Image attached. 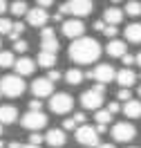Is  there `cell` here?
<instances>
[{"label":"cell","mask_w":141,"mask_h":148,"mask_svg":"<svg viewBox=\"0 0 141 148\" xmlns=\"http://www.w3.org/2000/svg\"><path fill=\"white\" fill-rule=\"evenodd\" d=\"M69 58L78 65H90L94 63L99 56H101V45L96 38H90V36H81V38H74L72 45L67 49Z\"/></svg>","instance_id":"1"},{"label":"cell","mask_w":141,"mask_h":148,"mask_svg":"<svg viewBox=\"0 0 141 148\" xmlns=\"http://www.w3.org/2000/svg\"><path fill=\"white\" fill-rule=\"evenodd\" d=\"M25 79L18 76V74H5L2 79H0V92L5 94V97H9V99H16L20 94L25 92Z\"/></svg>","instance_id":"2"},{"label":"cell","mask_w":141,"mask_h":148,"mask_svg":"<svg viewBox=\"0 0 141 148\" xmlns=\"http://www.w3.org/2000/svg\"><path fill=\"white\" fill-rule=\"evenodd\" d=\"M103 92H105V85L103 83H96L94 88L85 90L81 94V103H83L85 110H99L103 106Z\"/></svg>","instance_id":"3"},{"label":"cell","mask_w":141,"mask_h":148,"mask_svg":"<svg viewBox=\"0 0 141 148\" xmlns=\"http://www.w3.org/2000/svg\"><path fill=\"white\" fill-rule=\"evenodd\" d=\"M94 5L92 0H67L61 5V14H69V16H74V18H83L87 14H92Z\"/></svg>","instance_id":"4"},{"label":"cell","mask_w":141,"mask_h":148,"mask_svg":"<svg viewBox=\"0 0 141 148\" xmlns=\"http://www.w3.org/2000/svg\"><path fill=\"white\" fill-rule=\"evenodd\" d=\"M74 108V99L69 97L67 92H56L49 97V110L54 114H65Z\"/></svg>","instance_id":"5"},{"label":"cell","mask_w":141,"mask_h":148,"mask_svg":"<svg viewBox=\"0 0 141 148\" xmlns=\"http://www.w3.org/2000/svg\"><path fill=\"white\" fill-rule=\"evenodd\" d=\"M20 123H22V128H27L29 132H34V130H40L47 126V114L40 110H29L22 114V119H20Z\"/></svg>","instance_id":"6"},{"label":"cell","mask_w":141,"mask_h":148,"mask_svg":"<svg viewBox=\"0 0 141 148\" xmlns=\"http://www.w3.org/2000/svg\"><path fill=\"white\" fill-rule=\"evenodd\" d=\"M74 135H76V141L83 144V146H99V132L90 123H81L74 130Z\"/></svg>","instance_id":"7"},{"label":"cell","mask_w":141,"mask_h":148,"mask_svg":"<svg viewBox=\"0 0 141 148\" xmlns=\"http://www.w3.org/2000/svg\"><path fill=\"white\" fill-rule=\"evenodd\" d=\"M85 76H92L96 83H103V85H108L110 81H114L116 79V70H114L110 63H99L96 67H94L90 74H85Z\"/></svg>","instance_id":"8"},{"label":"cell","mask_w":141,"mask_h":148,"mask_svg":"<svg viewBox=\"0 0 141 148\" xmlns=\"http://www.w3.org/2000/svg\"><path fill=\"white\" fill-rule=\"evenodd\" d=\"M110 130H112L114 141H132L134 135H137V128L132 126L130 121H116Z\"/></svg>","instance_id":"9"},{"label":"cell","mask_w":141,"mask_h":148,"mask_svg":"<svg viewBox=\"0 0 141 148\" xmlns=\"http://www.w3.org/2000/svg\"><path fill=\"white\" fill-rule=\"evenodd\" d=\"M85 32V23L78 18H67L63 20V34L67 38H81Z\"/></svg>","instance_id":"10"},{"label":"cell","mask_w":141,"mask_h":148,"mask_svg":"<svg viewBox=\"0 0 141 148\" xmlns=\"http://www.w3.org/2000/svg\"><path fill=\"white\" fill-rule=\"evenodd\" d=\"M54 92V83L49 81V79H36L34 83H31V94L36 97V99H43V97H52Z\"/></svg>","instance_id":"11"},{"label":"cell","mask_w":141,"mask_h":148,"mask_svg":"<svg viewBox=\"0 0 141 148\" xmlns=\"http://www.w3.org/2000/svg\"><path fill=\"white\" fill-rule=\"evenodd\" d=\"M47 20H49V14H47V9H43V7H34V9L27 11V23L31 25V27H45Z\"/></svg>","instance_id":"12"},{"label":"cell","mask_w":141,"mask_h":148,"mask_svg":"<svg viewBox=\"0 0 141 148\" xmlns=\"http://www.w3.org/2000/svg\"><path fill=\"white\" fill-rule=\"evenodd\" d=\"M45 144L52 148H61L65 146V130L63 128H49L45 135Z\"/></svg>","instance_id":"13"},{"label":"cell","mask_w":141,"mask_h":148,"mask_svg":"<svg viewBox=\"0 0 141 148\" xmlns=\"http://www.w3.org/2000/svg\"><path fill=\"white\" fill-rule=\"evenodd\" d=\"M34 67H36V63H34L29 56H20L18 61L14 63V70H16L18 76H29V74L34 72Z\"/></svg>","instance_id":"14"},{"label":"cell","mask_w":141,"mask_h":148,"mask_svg":"<svg viewBox=\"0 0 141 148\" xmlns=\"http://www.w3.org/2000/svg\"><path fill=\"white\" fill-rule=\"evenodd\" d=\"M121 112L128 117V119H139L141 117V101H134V99L125 101L121 106Z\"/></svg>","instance_id":"15"},{"label":"cell","mask_w":141,"mask_h":148,"mask_svg":"<svg viewBox=\"0 0 141 148\" xmlns=\"http://www.w3.org/2000/svg\"><path fill=\"white\" fill-rule=\"evenodd\" d=\"M105 52H108V56L121 58V56L128 52V47H125V43H123V40H119V38H112V40L108 43V47H105Z\"/></svg>","instance_id":"16"},{"label":"cell","mask_w":141,"mask_h":148,"mask_svg":"<svg viewBox=\"0 0 141 148\" xmlns=\"http://www.w3.org/2000/svg\"><path fill=\"white\" fill-rule=\"evenodd\" d=\"M114 81H119V85H121V88H130V85L137 81V74L132 72L130 67H123V70H119V72H116V79H114Z\"/></svg>","instance_id":"17"},{"label":"cell","mask_w":141,"mask_h":148,"mask_svg":"<svg viewBox=\"0 0 141 148\" xmlns=\"http://www.w3.org/2000/svg\"><path fill=\"white\" fill-rule=\"evenodd\" d=\"M103 20L108 25H119L123 20V9H119V7H108V9L103 11Z\"/></svg>","instance_id":"18"},{"label":"cell","mask_w":141,"mask_h":148,"mask_svg":"<svg viewBox=\"0 0 141 148\" xmlns=\"http://www.w3.org/2000/svg\"><path fill=\"white\" fill-rule=\"evenodd\" d=\"M18 119V110L14 106H0V123H14Z\"/></svg>","instance_id":"19"},{"label":"cell","mask_w":141,"mask_h":148,"mask_svg":"<svg viewBox=\"0 0 141 148\" xmlns=\"http://www.w3.org/2000/svg\"><path fill=\"white\" fill-rule=\"evenodd\" d=\"M36 63L40 65V67H47V70H52V67L56 65V54H54V52H43V49H40V54H38Z\"/></svg>","instance_id":"20"},{"label":"cell","mask_w":141,"mask_h":148,"mask_svg":"<svg viewBox=\"0 0 141 148\" xmlns=\"http://www.w3.org/2000/svg\"><path fill=\"white\" fill-rule=\"evenodd\" d=\"M63 76H65V81L69 85H78V83H83V79H85V74L78 67H69L67 72H63Z\"/></svg>","instance_id":"21"},{"label":"cell","mask_w":141,"mask_h":148,"mask_svg":"<svg viewBox=\"0 0 141 148\" xmlns=\"http://www.w3.org/2000/svg\"><path fill=\"white\" fill-rule=\"evenodd\" d=\"M125 38L130 43H141V23H130L125 27Z\"/></svg>","instance_id":"22"},{"label":"cell","mask_w":141,"mask_h":148,"mask_svg":"<svg viewBox=\"0 0 141 148\" xmlns=\"http://www.w3.org/2000/svg\"><path fill=\"white\" fill-rule=\"evenodd\" d=\"M9 9H11L14 16H27L29 7H27V2H25V0H14V2L9 5Z\"/></svg>","instance_id":"23"},{"label":"cell","mask_w":141,"mask_h":148,"mask_svg":"<svg viewBox=\"0 0 141 148\" xmlns=\"http://www.w3.org/2000/svg\"><path fill=\"white\" fill-rule=\"evenodd\" d=\"M40 49H43V52H54V54H56L58 49H61V43H58V38H45V40H40Z\"/></svg>","instance_id":"24"},{"label":"cell","mask_w":141,"mask_h":148,"mask_svg":"<svg viewBox=\"0 0 141 148\" xmlns=\"http://www.w3.org/2000/svg\"><path fill=\"white\" fill-rule=\"evenodd\" d=\"M125 14H128V16H139L141 14V2L139 0H128V2H125Z\"/></svg>","instance_id":"25"},{"label":"cell","mask_w":141,"mask_h":148,"mask_svg":"<svg viewBox=\"0 0 141 148\" xmlns=\"http://www.w3.org/2000/svg\"><path fill=\"white\" fill-rule=\"evenodd\" d=\"M94 119H96V123H103V126H108L110 121H112V112L108 110H96V114H94Z\"/></svg>","instance_id":"26"},{"label":"cell","mask_w":141,"mask_h":148,"mask_svg":"<svg viewBox=\"0 0 141 148\" xmlns=\"http://www.w3.org/2000/svg\"><path fill=\"white\" fill-rule=\"evenodd\" d=\"M16 63V58H14V52H0V67H11V65Z\"/></svg>","instance_id":"27"},{"label":"cell","mask_w":141,"mask_h":148,"mask_svg":"<svg viewBox=\"0 0 141 148\" xmlns=\"http://www.w3.org/2000/svg\"><path fill=\"white\" fill-rule=\"evenodd\" d=\"M11 27H14V20L5 18V16H0V34H9Z\"/></svg>","instance_id":"28"},{"label":"cell","mask_w":141,"mask_h":148,"mask_svg":"<svg viewBox=\"0 0 141 148\" xmlns=\"http://www.w3.org/2000/svg\"><path fill=\"white\" fill-rule=\"evenodd\" d=\"M29 43L25 40V38H18V40H14V52H18V54H25L27 52Z\"/></svg>","instance_id":"29"},{"label":"cell","mask_w":141,"mask_h":148,"mask_svg":"<svg viewBox=\"0 0 141 148\" xmlns=\"http://www.w3.org/2000/svg\"><path fill=\"white\" fill-rule=\"evenodd\" d=\"M43 141H45V137H43V135H40L38 130H34V132L29 135V144H34V146H40Z\"/></svg>","instance_id":"30"},{"label":"cell","mask_w":141,"mask_h":148,"mask_svg":"<svg viewBox=\"0 0 141 148\" xmlns=\"http://www.w3.org/2000/svg\"><path fill=\"white\" fill-rule=\"evenodd\" d=\"M116 99H119V101H130V99H132L130 88H121V90L116 92Z\"/></svg>","instance_id":"31"},{"label":"cell","mask_w":141,"mask_h":148,"mask_svg":"<svg viewBox=\"0 0 141 148\" xmlns=\"http://www.w3.org/2000/svg\"><path fill=\"white\" fill-rule=\"evenodd\" d=\"M45 38H56V32H54V27H43L40 29V40H45Z\"/></svg>","instance_id":"32"},{"label":"cell","mask_w":141,"mask_h":148,"mask_svg":"<svg viewBox=\"0 0 141 148\" xmlns=\"http://www.w3.org/2000/svg\"><path fill=\"white\" fill-rule=\"evenodd\" d=\"M103 34H105V38H114L116 34H119V29H116V25H108V23H105Z\"/></svg>","instance_id":"33"},{"label":"cell","mask_w":141,"mask_h":148,"mask_svg":"<svg viewBox=\"0 0 141 148\" xmlns=\"http://www.w3.org/2000/svg\"><path fill=\"white\" fill-rule=\"evenodd\" d=\"M47 79H49V81L54 83V81H58V79H63V72H58L56 67H52V70L47 72Z\"/></svg>","instance_id":"34"},{"label":"cell","mask_w":141,"mask_h":148,"mask_svg":"<svg viewBox=\"0 0 141 148\" xmlns=\"http://www.w3.org/2000/svg\"><path fill=\"white\" fill-rule=\"evenodd\" d=\"M121 61H123V67H130L132 63H137V56H132V54H128V52H125V54L121 56Z\"/></svg>","instance_id":"35"},{"label":"cell","mask_w":141,"mask_h":148,"mask_svg":"<svg viewBox=\"0 0 141 148\" xmlns=\"http://www.w3.org/2000/svg\"><path fill=\"white\" fill-rule=\"evenodd\" d=\"M78 126H76V121L74 119H65L63 121V130H76Z\"/></svg>","instance_id":"36"},{"label":"cell","mask_w":141,"mask_h":148,"mask_svg":"<svg viewBox=\"0 0 141 148\" xmlns=\"http://www.w3.org/2000/svg\"><path fill=\"white\" fill-rule=\"evenodd\" d=\"M40 108H43V101H40V99H36V97H34V99L29 101V110H40Z\"/></svg>","instance_id":"37"},{"label":"cell","mask_w":141,"mask_h":148,"mask_svg":"<svg viewBox=\"0 0 141 148\" xmlns=\"http://www.w3.org/2000/svg\"><path fill=\"white\" fill-rule=\"evenodd\" d=\"M108 110L112 112V114H116V112H121V103H119V101H112V103H108Z\"/></svg>","instance_id":"38"},{"label":"cell","mask_w":141,"mask_h":148,"mask_svg":"<svg viewBox=\"0 0 141 148\" xmlns=\"http://www.w3.org/2000/svg\"><path fill=\"white\" fill-rule=\"evenodd\" d=\"M72 119L76 121V126H81V123H85V112H74V117H72Z\"/></svg>","instance_id":"39"},{"label":"cell","mask_w":141,"mask_h":148,"mask_svg":"<svg viewBox=\"0 0 141 148\" xmlns=\"http://www.w3.org/2000/svg\"><path fill=\"white\" fill-rule=\"evenodd\" d=\"M54 5V0H36V7H43V9H49Z\"/></svg>","instance_id":"40"},{"label":"cell","mask_w":141,"mask_h":148,"mask_svg":"<svg viewBox=\"0 0 141 148\" xmlns=\"http://www.w3.org/2000/svg\"><path fill=\"white\" fill-rule=\"evenodd\" d=\"M92 27L96 29V32H103V29H105V20H103V18H101V20H94Z\"/></svg>","instance_id":"41"},{"label":"cell","mask_w":141,"mask_h":148,"mask_svg":"<svg viewBox=\"0 0 141 148\" xmlns=\"http://www.w3.org/2000/svg\"><path fill=\"white\" fill-rule=\"evenodd\" d=\"M94 128H96V132H99V135H103V132H108V126H103V123H96Z\"/></svg>","instance_id":"42"},{"label":"cell","mask_w":141,"mask_h":148,"mask_svg":"<svg viewBox=\"0 0 141 148\" xmlns=\"http://www.w3.org/2000/svg\"><path fill=\"white\" fill-rule=\"evenodd\" d=\"M9 9V5H7V0H0V16L5 14V11Z\"/></svg>","instance_id":"43"},{"label":"cell","mask_w":141,"mask_h":148,"mask_svg":"<svg viewBox=\"0 0 141 148\" xmlns=\"http://www.w3.org/2000/svg\"><path fill=\"white\" fill-rule=\"evenodd\" d=\"M96 148H116V146H114V144H99Z\"/></svg>","instance_id":"44"},{"label":"cell","mask_w":141,"mask_h":148,"mask_svg":"<svg viewBox=\"0 0 141 148\" xmlns=\"http://www.w3.org/2000/svg\"><path fill=\"white\" fill-rule=\"evenodd\" d=\"M7 146H9V148H20L22 144H18V141H11V144H7Z\"/></svg>","instance_id":"45"},{"label":"cell","mask_w":141,"mask_h":148,"mask_svg":"<svg viewBox=\"0 0 141 148\" xmlns=\"http://www.w3.org/2000/svg\"><path fill=\"white\" fill-rule=\"evenodd\" d=\"M20 148H40V146H34V144H25V146H20Z\"/></svg>","instance_id":"46"},{"label":"cell","mask_w":141,"mask_h":148,"mask_svg":"<svg viewBox=\"0 0 141 148\" xmlns=\"http://www.w3.org/2000/svg\"><path fill=\"white\" fill-rule=\"evenodd\" d=\"M137 63L141 65V52H139V54H137Z\"/></svg>","instance_id":"47"},{"label":"cell","mask_w":141,"mask_h":148,"mask_svg":"<svg viewBox=\"0 0 141 148\" xmlns=\"http://www.w3.org/2000/svg\"><path fill=\"white\" fill-rule=\"evenodd\" d=\"M2 146H5V144H2V139H0V148H2Z\"/></svg>","instance_id":"48"},{"label":"cell","mask_w":141,"mask_h":148,"mask_svg":"<svg viewBox=\"0 0 141 148\" xmlns=\"http://www.w3.org/2000/svg\"><path fill=\"white\" fill-rule=\"evenodd\" d=\"M0 135H2V123H0Z\"/></svg>","instance_id":"49"},{"label":"cell","mask_w":141,"mask_h":148,"mask_svg":"<svg viewBox=\"0 0 141 148\" xmlns=\"http://www.w3.org/2000/svg\"><path fill=\"white\" fill-rule=\"evenodd\" d=\"M139 97H141V85H139Z\"/></svg>","instance_id":"50"},{"label":"cell","mask_w":141,"mask_h":148,"mask_svg":"<svg viewBox=\"0 0 141 148\" xmlns=\"http://www.w3.org/2000/svg\"><path fill=\"white\" fill-rule=\"evenodd\" d=\"M112 2H121V0H112Z\"/></svg>","instance_id":"51"},{"label":"cell","mask_w":141,"mask_h":148,"mask_svg":"<svg viewBox=\"0 0 141 148\" xmlns=\"http://www.w3.org/2000/svg\"><path fill=\"white\" fill-rule=\"evenodd\" d=\"M130 148H137V146H130Z\"/></svg>","instance_id":"52"},{"label":"cell","mask_w":141,"mask_h":148,"mask_svg":"<svg viewBox=\"0 0 141 148\" xmlns=\"http://www.w3.org/2000/svg\"><path fill=\"white\" fill-rule=\"evenodd\" d=\"M0 43H2V38H0Z\"/></svg>","instance_id":"53"},{"label":"cell","mask_w":141,"mask_h":148,"mask_svg":"<svg viewBox=\"0 0 141 148\" xmlns=\"http://www.w3.org/2000/svg\"><path fill=\"white\" fill-rule=\"evenodd\" d=\"M0 97H2V92H0Z\"/></svg>","instance_id":"54"},{"label":"cell","mask_w":141,"mask_h":148,"mask_svg":"<svg viewBox=\"0 0 141 148\" xmlns=\"http://www.w3.org/2000/svg\"><path fill=\"white\" fill-rule=\"evenodd\" d=\"M139 76H141V74H139Z\"/></svg>","instance_id":"55"}]
</instances>
